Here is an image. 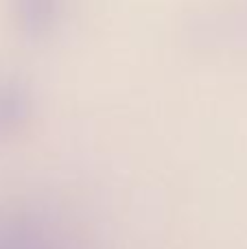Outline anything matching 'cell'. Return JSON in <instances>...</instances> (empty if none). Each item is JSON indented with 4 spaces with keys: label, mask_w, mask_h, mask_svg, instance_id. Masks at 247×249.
<instances>
[{
    "label": "cell",
    "mask_w": 247,
    "mask_h": 249,
    "mask_svg": "<svg viewBox=\"0 0 247 249\" xmlns=\"http://www.w3.org/2000/svg\"><path fill=\"white\" fill-rule=\"evenodd\" d=\"M64 13V0H13L16 24L26 37L42 39L57 29Z\"/></svg>",
    "instance_id": "cell-1"
}]
</instances>
